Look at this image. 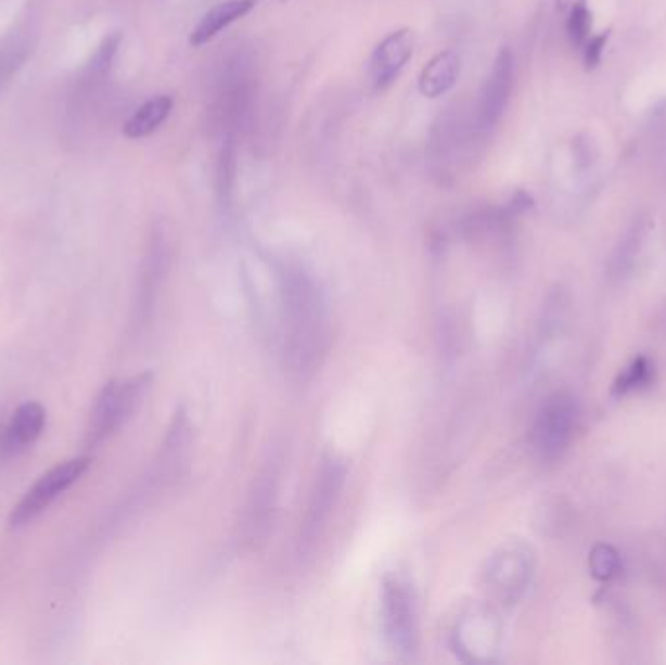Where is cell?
I'll use <instances>...</instances> for the list:
<instances>
[{"mask_svg": "<svg viewBox=\"0 0 666 665\" xmlns=\"http://www.w3.org/2000/svg\"><path fill=\"white\" fill-rule=\"evenodd\" d=\"M281 310L286 367L298 379H310L324 363L332 344L325 299L312 281L293 273L283 283Z\"/></svg>", "mask_w": 666, "mask_h": 665, "instance_id": "cell-1", "label": "cell"}, {"mask_svg": "<svg viewBox=\"0 0 666 665\" xmlns=\"http://www.w3.org/2000/svg\"><path fill=\"white\" fill-rule=\"evenodd\" d=\"M151 386V375H135L124 381H110L95 398L92 414L86 427V445L98 447L107 437L121 430L137 408L143 402L144 395Z\"/></svg>", "mask_w": 666, "mask_h": 665, "instance_id": "cell-2", "label": "cell"}, {"mask_svg": "<svg viewBox=\"0 0 666 665\" xmlns=\"http://www.w3.org/2000/svg\"><path fill=\"white\" fill-rule=\"evenodd\" d=\"M536 570V552L523 540H509L487 559L484 568L489 596L503 603L514 605L530 586Z\"/></svg>", "mask_w": 666, "mask_h": 665, "instance_id": "cell-3", "label": "cell"}, {"mask_svg": "<svg viewBox=\"0 0 666 665\" xmlns=\"http://www.w3.org/2000/svg\"><path fill=\"white\" fill-rule=\"evenodd\" d=\"M450 642L462 662L489 664L496 662L501 652L503 625L494 609L474 603L458 615Z\"/></svg>", "mask_w": 666, "mask_h": 665, "instance_id": "cell-4", "label": "cell"}, {"mask_svg": "<svg viewBox=\"0 0 666 665\" xmlns=\"http://www.w3.org/2000/svg\"><path fill=\"white\" fill-rule=\"evenodd\" d=\"M382 625L394 652L411 656L418 650V603L410 584L398 576L384 579Z\"/></svg>", "mask_w": 666, "mask_h": 665, "instance_id": "cell-5", "label": "cell"}, {"mask_svg": "<svg viewBox=\"0 0 666 665\" xmlns=\"http://www.w3.org/2000/svg\"><path fill=\"white\" fill-rule=\"evenodd\" d=\"M90 463H92L90 457H75L55 464L48 473L41 474L38 483L24 494V498L10 513V529H22L31 521L38 520L61 494L67 493L68 488L77 483L78 478L88 471Z\"/></svg>", "mask_w": 666, "mask_h": 665, "instance_id": "cell-6", "label": "cell"}, {"mask_svg": "<svg viewBox=\"0 0 666 665\" xmlns=\"http://www.w3.org/2000/svg\"><path fill=\"white\" fill-rule=\"evenodd\" d=\"M347 478V466L337 457H325L320 471L316 474L315 488L308 500L305 521L300 525L298 535V549L310 552L315 549L316 540L322 537L325 523L330 521L332 510L342 496L343 484Z\"/></svg>", "mask_w": 666, "mask_h": 665, "instance_id": "cell-7", "label": "cell"}, {"mask_svg": "<svg viewBox=\"0 0 666 665\" xmlns=\"http://www.w3.org/2000/svg\"><path fill=\"white\" fill-rule=\"evenodd\" d=\"M577 427V405L572 396H550L536 415L533 427V447L546 461L555 459L569 447Z\"/></svg>", "mask_w": 666, "mask_h": 665, "instance_id": "cell-8", "label": "cell"}, {"mask_svg": "<svg viewBox=\"0 0 666 665\" xmlns=\"http://www.w3.org/2000/svg\"><path fill=\"white\" fill-rule=\"evenodd\" d=\"M277 498H279V464L277 461H269L254 481L246 508L244 535L252 545L266 539L267 533L271 529Z\"/></svg>", "mask_w": 666, "mask_h": 665, "instance_id": "cell-9", "label": "cell"}, {"mask_svg": "<svg viewBox=\"0 0 666 665\" xmlns=\"http://www.w3.org/2000/svg\"><path fill=\"white\" fill-rule=\"evenodd\" d=\"M413 49L415 34L410 28L392 31L388 38L382 39L371 59L372 85L376 90L390 87L413 55Z\"/></svg>", "mask_w": 666, "mask_h": 665, "instance_id": "cell-10", "label": "cell"}, {"mask_svg": "<svg viewBox=\"0 0 666 665\" xmlns=\"http://www.w3.org/2000/svg\"><path fill=\"white\" fill-rule=\"evenodd\" d=\"M514 59L511 49L503 48L497 55L494 68L487 77L482 102H479V119L486 127L496 126L503 116L504 107L513 92Z\"/></svg>", "mask_w": 666, "mask_h": 665, "instance_id": "cell-11", "label": "cell"}, {"mask_svg": "<svg viewBox=\"0 0 666 665\" xmlns=\"http://www.w3.org/2000/svg\"><path fill=\"white\" fill-rule=\"evenodd\" d=\"M259 0H227L220 2L201 18L197 28L191 31L190 43L193 48H200L213 38H217L222 29L229 28L236 20L244 18L248 12L256 9Z\"/></svg>", "mask_w": 666, "mask_h": 665, "instance_id": "cell-12", "label": "cell"}, {"mask_svg": "<svg viewBox=\"0 0 666 665\" xmlns=\"http://www.w3.org/2000/svg\"><path fill=\"white\" fill-rule=\"evenodd\" d=\"M460 68H462V59L457 51L447 49V51L438 53L428 61L427 67L423 68V73L419 77L421 94L427 98L447 94L448 90L457 85Z\"/></svg>", "mask_w": 666, "mask_h": 665, "instance_id": "cell-13", "label": "cell"}, {"mask_svg": "<svg viewBox=\"0 0 666 665\" xmlns=\"http://www.w3.org/2000/svg\"><path fill=\"white\" fill-rule=\"evenodd\" d=\"M46 420H48L46 408L39 402H24L18 406L7 430L9 449L20 451V449H26L29 445L36 444L39 435L43 434Z\"/></svg>", "mask_w": 666, "mask_h": 665, "instance_id": "cell-14", "label": "cell"}, {"mask_svg": "<svg viewBox=\"0 0 666 665\" xmlns=\"http://www.w3.org/2000/svg\"><path fill=\"white\" fill-rule=\"evenodd\" d=\"M171 106H174V102H171L170 97H156L153 100H149L125 124V136L129 137V139H141V137L151 136L158 127L163 126L166 117L170 116Z\"/></svg>", "mask_w": 666, "mask_h": 665, "instance_id": "cell-15", "label": "cell"}, {"mask_svg": "<svg viewBox=\"0 0 666 665\" xmlns=\"http://www.w3.org/2000/svg\"><path fill=\"white\" fill-rule=\"evenodd\" d=\"M645 234H648V219L639 215L629 225L628 231L619 241L618 251L614 254L612 268H614L618 276H624V273H628L633 268V264L638 260L639 251H641V246L645 242Z\"/></svg>", "mask_w": 666, "mask_h": 665, "instance_id": "cell-16", "label": "cell"}, {"mask_svg": "<svg viewBox=\"0 0 666 665\" xmlns=\"http://www.w3.org/2000/svg\"><path fill=\"white\" fill-rule=\"evenodd\" d=\"M590 574L600 581H610L616 578L619 572V557L614 547L610 545H597L590 550Z\"/></svg>", "mask_w": 666, "mask_h": 665, "instance_id": "cell-17", "label": "cell"}, {"mask_svg": "<svg viewBox=\"0 0 666 665\" xmlns=\"http://www.w3.org/2000/svg\"><path fill=\"white\" fill-rule=\"evenodd\" d=\"M590 28H592V14L589 7L585 0H577L567 16V36L572 39L573 46L582 48L590 38Z\"/></svg>", "mask_w": 666, "mask_h": 665, "instance_id": "cell-18", "label": "cell"}, {"mask_svg": "<svg viewBox=\"0 0 666 665\" xmlns=\"http://www.w3.org/2000/svg\"><path fill=\"white\" fill-rule=\"evenodd\" d=\"M651 379V366H649L648 359L639 357L631 366L626 367V371L619 375L616 381V393L619 395H626L631 391H638L641 386H645Z\"/></svg>", "mask_w": 666, "mask_h": 665, "instance_id": "cell-19", "label": "cell"}, {"mask_svg": "<svg viewBox=\"0 0 666 665\" xmlns=\"http://www.w3.org/2000/svg\"><path fill=\"white\" fill-rule=\"evenodd\" d=\"M121 34L119 31H114V34H110L107 38L100 43V48L94 53V57L90 61V71L92 73H104L112 65V61H114L115 55H117V49L121 46Z\"/></svg>", "mask_w": 666, "mask_h": 665, "instance_id": "cell-20", "label": "cell"}, {"mask_svg": "<svg viewBox=\"0 0 666 665\" xmlns=\"http://www.w3.org/2000/svg\"><path fill=\"white\" fill-rule=\"evenodd\" d=\"M606 41H609V34H599L594 38L587 39V43L582 46V59H585V65L587 68H594L600 63V59L604 55V48H606Z\"/></svg>", "mask_w": 666, "mask_h": 665, "instance_id": "cell-21", "label": "cell"}]
</instances>
